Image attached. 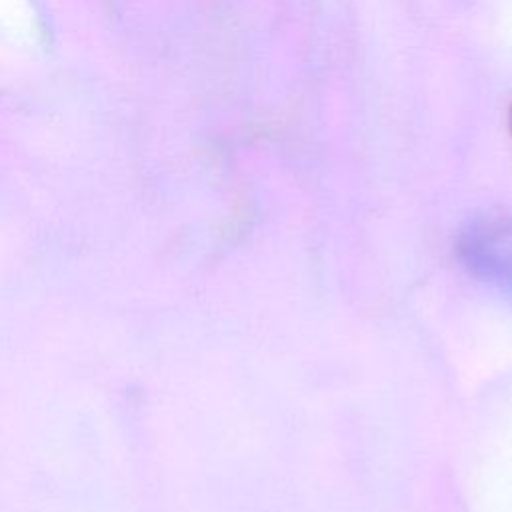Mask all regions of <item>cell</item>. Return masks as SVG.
I'll use <instances>...</instances> for the list:
<instances>
[{"label":"cell","instance_id":"6da1fadb","mask_svg":"<svg viewBox=\"0 0 512 512\" xmlns=\"http://www.w3.org/2000/svg\"><path fill=\"white\" fill-rule=\"evenodd\" d=\"M0 32L10 38H28L34 32L26 0H0Z\"/></svg>","mask_w":512,"mask_h":512}]
</instances>
